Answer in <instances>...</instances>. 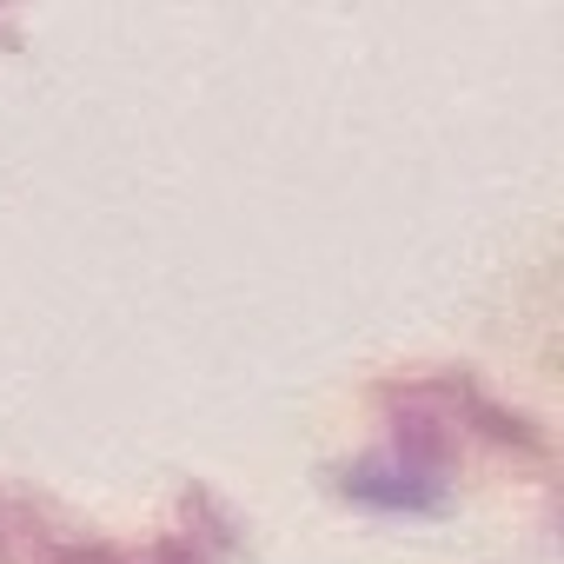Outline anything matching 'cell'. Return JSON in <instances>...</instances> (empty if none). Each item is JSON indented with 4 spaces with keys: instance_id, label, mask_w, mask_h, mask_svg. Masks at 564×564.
<instances>
[{
    "instance_id": "6da1fadb",
    "label": "cell",
    "mask_w": 564,
    "mask_h": 564,
    "mask_svg": "<svg viewBox=\"0 0 564 564\" xmlns=\"http://www.w3.org/2000/svg\"><path fill=\"white\" fill-rule=\"evenodd\" d=\"M346 491L352 498H366V505H412V511H425V505H438V478L432 471H412V465H359L352 478H346Z\"/></svg>"
}]
</instances>
